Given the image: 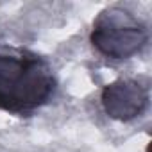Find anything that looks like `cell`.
Wrapping results in <instances>:
<instances>
[{
    "label": "cell",
    "instance_id": "6da1fadb",
    "mask_svg": "<svg viewBox=\"0 0 152 152\" xmlns=\"http://www.w3.org/2000/svg\"><path fill=\"white\" fill-rule=\"evenodd\" d=\"M57 90L52 64L20 47H0V111L29 116L47 106Z\"/></svg>",
    "mask_w": 152,
    "mask_h": 152
},
{
    "label": "cell",
    "instance_id": "7a4b0ae2",
    "mask_svg": "<svg viewBox=\"0 0 152 152\" xmlns=\"http://www.w3.org/2000/svg\"><path fill=\"white\" fill-rule=\"evenodd\" d=\"M90 41L107 59H129L147 45L148 29L132 11L122 6H109L93 20Z\"/></svg>",
    "mask_w": 152,
    "mask_h": 152
},
{
    "label": "cell",
    "instance_id": "3957f363",
    "mask_svg": "<svg viewBox=\"0 0 152 152\" xmlns=\"http://www.w3.org/2000/svg\"><path fill=\"white\" fill-rule=\"evenodd\" d=\"M100 100L107 116L120 122H129L143 115L147 109L148 88L136 79H118L102 90Z\"/></svg>",
    "mask_w": 152,
    "mask_h": 152
}]
</instances>
